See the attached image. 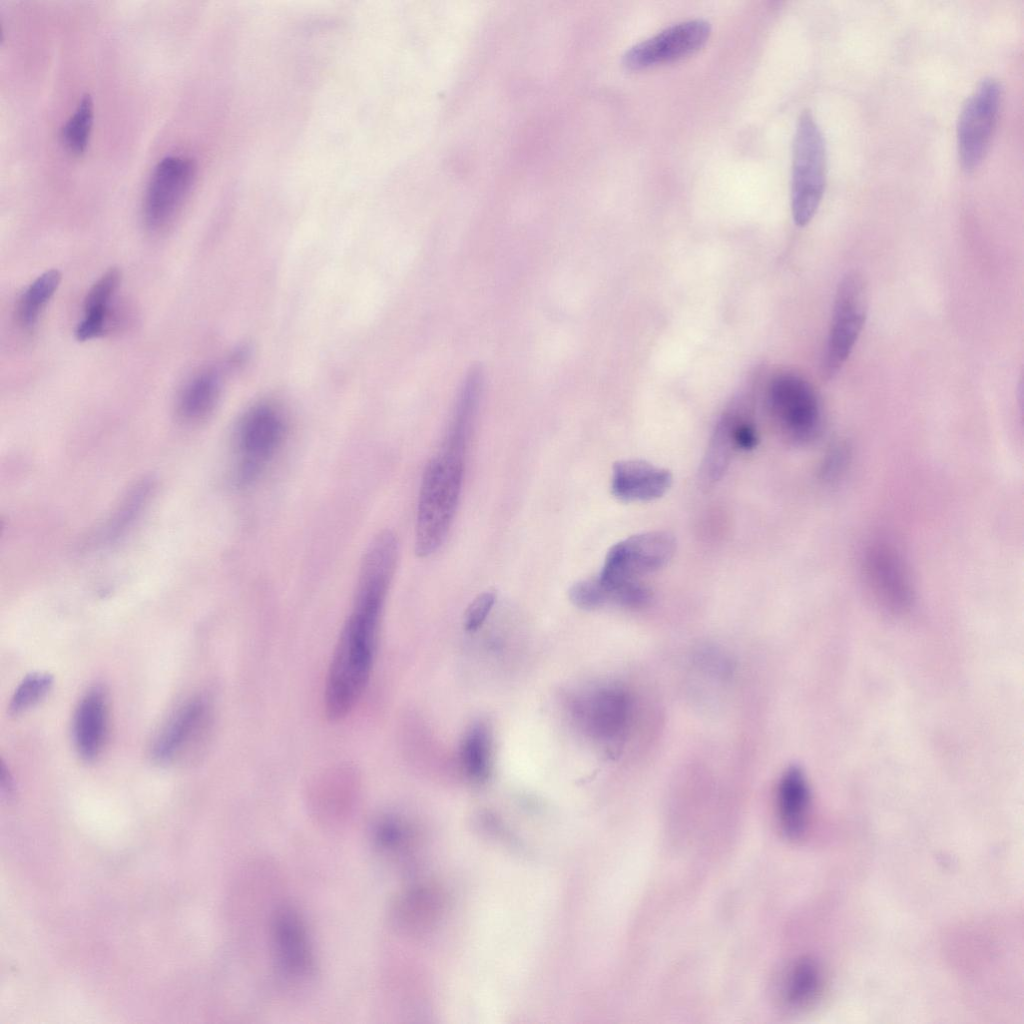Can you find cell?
I'll return each instance as SVG.
<instances>
[{
  "label": "cell",
  "mask_w": 1024,
  "mask_h": 1024,
  "mask_svg": "<svg viewBox=\"0 0 1024 1024\" xmlns=\"http://www.w3.org/2000/svg\"><path fill=\"white\" fill-rule=\"evenodd\" d=\"M271 941L278 972L286 980H304L313 974L315 959L312 944L299 913L281 906L271 919Z\"/></svg>",
  "instance_id": "obj_13"
},
{
  "label": "cell",
  "mask_w": 1024,
  "mask_h": 1024,
  "mask_svg": "<svg viewBox=\"0 0 1024 1024\" xmlns=\"http://www.w3.org/2000/svg\"><path fill=\"white\" fill-rule=\"evenodd\" d=\"M53 678L48 673L34 672L27 675L16 688L10 704L11 714H19L41 700L50 690Z\"/></svg>",
  "instance_id": "obj_27"
},
{
  "label": "cell",
  "mask_w": 1024,
  "mask_h": 1024,
  "mask_svg": "<svg viewBox=\"0 0 1024 1024\" xmlns=\"http://www.w3.org/2000/svg\"><path fill=\"white\" fill-rule=\"evenodd\" d=\"M371 840L380 855L395 858L408 847L411 830L401 818L382 815L372 824Z\"/></svg>",
  "instance_id": "obj_25"
},
{
  "label": "cell",
  "mask_w": 1024,
  "mask_h": 1024,
  "mask_svg": "<svg viewBox=\"0 0 1024 1024\" xmlns=\"http://www.w3.org/2000/svg\"><path fill=\"white\" fill-rule=\"evenodd\" d=\"M676 548L674 537L651 531L628 537L610 548L595 580L605 604H616L640 577L664 567Z\"/></svg>",
  "instance_id": "obj_3"
},
{
  "label": "cell",
  "mask_w": 1024,
  "mask_h": 1024,
  "mask_svg": "<svg viewBox=\"0 0 1024 1024\" xmlns=\"http://www.w3.org/2000/svg\"><path fill=\"white\" fill-rule=\"evenodd\" d=\"M1001 101L1000 83L983 79L965 101L957 122V150L962 168L977 169L989 149Z\"/></svg>",
  "instance_id": "obj_9"
},
{
  "label": "cell",
  "mask_w": 1024,
  "mask_h": 1024,
  "mask_svg": "<svg viewBox=\"0 0 1024 1024\" xmlns=\"http://www.w3.org/2000/svg\"><path fill=\"white\" fill-rule=\"evenodd\" d=\"M569 598L575 606L584 610H592L604 605L594 577L575 583L569 589Z\"/></svg>",
  "instance_id": "obj_28"
},
{
  "label": "cell",
  "mask_w": 1024,
  "mask_h": 1024,
  "mask_svg": "<svg viewBox=\"0 0 1024 1024\" xmlns=\"http://www.w3.org/2000/svg\"><path fill=\"white\" fill-rule=\"evenodd\" d=\"M462 759L466 772L474 779H484L489 769V739L483 725L474 726L465 738Z\"/></svg>",
  "instance_id": "obj_26"
},
{
  "label": "cell",
  "mask_w": 1024,
  "mask_h": 1024,
  "mask_svg": "<svg viewBox=\"0 0 1024 1024\" xmlns=\"http://www.w3.org/2000/svg\"><path fill=\"white\" fill-rule=\"evenodd\" d=\"M710 34L711 26L703 19L672 25L632 46L624 54V66L630 70H642L677 61L699 51Z\"/></svg>",
  "instance_id": "obj_10"
},
{
  "label": "cell",
  "mask_w": 1024,
  "mask_h": 1024,
  "mask_svg": "<svg viewBox=\"0 0 1024 1024\" xmlns=\"http://www.w3.org/2000/svg\"><path fill=\"white\" fill-rule=\"evenodd\" d=\"M220 392L218 375L206 370L194 376L182 389L177 403L179 417L189 423L204 419L213 410Z\"/></svg>",
  "instance_id": "obj_19"
},
{
  "label": "cell",
  "mask_w": 1024,
  "mask_h": 1024,
  "mask_svg": "<svg viewBox=\"0 0 1024 1024\" xmlns=\"http://www.w3.org/2000/svg\"><path fill=\"white\" fill-rule=\"evenodd\" d=\"M211 726L208 702L192 698L170 717L152 746V758L160 764L182 760L199 750L206 741Z\"/></svg>",
  "instance_id": "obj_11"
},
{
  "label": "cell",
  "mask_w": 1024,
  "mask_h": 1024,
  "mask_svg": "<svg viewBox=\"0 0 1024 1024\" xmlns=\"http://www.w3.org/2000/svg\"><path fill=\"white\" fill-rule=\"evenodd\" d=\"M866 581L876 599L892 612L907 610L913 601L908 571L898 551L889 543H871L863 555Z\"/></svg>",
  "instance_id": "obj_12"
},
{
  "label": "cell",
  "mask_w": 1024,
  "mask_h": 1024,
  "mask_svg": "<svg viewBox=\"0 0 1024 1024\" xmlns=\"http://www.w3.org/2000/svg\"><path fill=\"white\" fill-rule=\"evenodd\" d=\"M810 789L804 772L798 766L782 775L777 791V812L783 833L790 839L800 838L807 827Z\"/></svg>",
  "instance_id": "obj_17"
},
{
  "label": "cell",
  "mask_w": 1024,
  "mask_h": 1024,
  "mask_svg": "<svg viewBox=\"0 0 1024 1024\" xmlns=\"http://www.w3.org/2000/svg\"><path fill=\"white\" fill-rule=\"evenodd\" d=\"M94 119V104L85 94L60 131L61 142L74 155L83 154L89 144Z\"/></svg>",
  "instance_id": "obj_24"
},
{
  "label": "cell",
  "mask_w": 1024,
  "mask_h": 1024,
  "mask_svg": "<svg viewBox=\"0 0 1024 1024\" xmlns=\"http://www.w3.org/2000/svg\"><path fill=\"white\" fill-rule=\"evenodd\" d=\"M672 483L671 473L643 460H621L613 465L611 491L625 502L650 501L664 495Z\"/></svg>",
  "instance_id": "obj_14"
},
{
  "label": "cell",
  "mask_w": 1024,
  "mask_h": 1024,
  "mask_svg": "<svg viewBox=\"0 0 1024 1024\" xmlns=\"http://www.w3.org/2000/svg\"><path fill=\"white\" fill-rule=\"evenodd\" d=\"M496 600L494 591L482 592L469 604L464 614V627L467 631L477 630L486 620Z\"/></svg>",
  "instance_id": "obj_29"
},
{
  "label": "cell",
  "mask_w": 1024,
  "mask_h": 1024,
  "mask_svg": "<svg viewBox=\"0 0 1024 1024\" xmlns=\"http://www.w3.org/2000/svg\"><path fill=\"white\" fill-rule=\"evenodd\" d=\"M107 729V701L102 688L88 690L79 702L74 719V741L79 755L94 760L102 750Z\"/></svg>",
  "instance_id": "obj_15"
},
{
  "label": "cell",
  "mask_w": 1024,
  "mask_h": 1024,
  "mask_svg": "<svg viewBox=\"0 0 1024 1024\" xmlns=\"http://www.w3.org/2000/svg\"><path fill=\"white\" fill-rule=\"evenodd\" d=\"M285 433L283 416L272 405H257L244 415L234 439L238 486H250L258 480L281 448Z\"/></svg>",
  "instance_id": "obj_6"
},
{
  "label": "cell",
  "mask_w": 1024,
  "mask_h": 1024,
  "mask_svg": "<svg viewBox=\"0 0 1024 1024\" xmlns=\"http://www.w3.org/2000/svg\"><path fill=\"white\" fill-rule=\"evenodd\" d=\"M867 288L857 272L839 282L823 361V374L834 377L842 368L863 329L868 307Z\"/></svg>",
  "instance_id": "obj_8"
},
{
  "label": "cell",
  "mask_w": 1024,
  "mask_h": 1024,
  "mask_svg": "<svg viewBox=\"0 0 1024 1024\" xmlns=\"http://www.w3.org/2000/svg\"><path fill=\"white\" fill-rule=\"evenodd\" d=\"M472 427L450 420L438 452L427 463L419 490L415 553L428 557L445 541L458 506Z\"/></svg>",
  "instance_id": "obj_2"
},
{
  "label": "cell",
  "mask_w": 1024,
  "mask_h": 1024,
  "mask_svg": "<svg viewBox=\"0 0 1024 1024\" xmlns=\"http://www.w3.org/2000/svg\"><path fill=\"white\" fill-rule=\"evenodd\" d=\"M737 450L730 426L721 416L716 424L702 464V475L709 482L717 481L725 473L732 455Z\"/></svg>",
  "instance_id": "obj_23"
},
{
  "label": "cell",
  "mask_w": 1024,
  "mask_h": 1024,
  "mask_svg": "<svg viewBox=\"0 0 1024 1024\" xmlns=\"http://www.w3.org/2000/svg\"><path fill=\"white\" fill-rule=\"evenodd\" d=\"M196 170L194 160L182 155L166 156L156 164L142 204L144 224L150 231H164L173 224L190 195Z\"/></svg>",
  "instance_id": "obj_7"
},
{
  "label": "cell",
  "mask_w": 1024,
  "mask_h": 1024,
  "mask_svg": "<svg viewBox=\"0 0 1024 1024\" xmlns=\"http://www.w3.org/2000/svg\"><path fill=\"white\" fill-rule=\"evenodd\" d=\"M441 908L442 895L437 888L430 884H416L398 895L391 913L400 930L417 934L432 926Z\"/></svg>",
  "instance_id": "obj_16"
},
{
  "label": "cell",
  "mask_w": 1024,
  "mask_h": 1024,
  "mask_svg": "<svg viewBox=\"0 0 1024 1024\" xmlns=\"http://www.w3.org/2000/svg\"><path fill=\"white\" fill-rule=\"evenodd\" d=\"M765 406L775 427L790 441L806 443L820 431L821 409L810 383L793 372H780L768 382Z\"/></svg>",
  "instance_id": "obj_5"
},
{
  "label": "cell",
  "mask_w": 1024,
  "mask_h": 1024,
  "mask_svg": "<svg viewBox=\"0 0 1024 1024\" xmlns=\"http://www.w3.org/2000/svg\"><path fill=\"white\" fill-rule=\"evenodd\" d=\"M784 982L785 1002L792 1008L808 1006L817 996L821 986L818 966L809 959L796 962Z\"/></svg>",
  "instance_id": "obj_22"
},
{
  "label": "cell",
  "mask_w": 1024,
  "mask_h": 1024,
  "mask_svg": "<svg viewBox=\"0 0 1024 1024\" xmlns=\"http://www.w3.org/2000/svg\"><path fill=\"white\" fill-rule=\"evenodd\" d=\"M398 555V540L390 530L379 532L363 554L351 610L340 632L325 682L324 709L332 721L351 713L369 682Z\"/></svg>",
  "instance_id": "obj_1"
},
{
  "label": "cell",
  "mask_w": 1024,
  "mask_h": 1024,
  "mask_svg": "<svg viewBox=\"0 0 1024 1024\" xmlns=\"http://www.w3.org/2000/svg\"><path fill=\"white\" fill-rule=\"evenodd\" d=\"M827 155L823 134L813 114L801 113L793 141L791 211L795 224L806 226L814 217L826 184Z\"/></svg>",
  "instance_id": "obj_4"
},
{
  "label": "cell",
  "mask_w": 1024,
  "mask_h": 1024,
  "mask_svg": "<svg viewBox=\"0 0 1024 1024\" xmlns=\"http://www.w3.org/2000/svg\"><path fill=\"white\" fill-rule=\"evenodd\" d=\"M120 280V271L117 268H111L90 287L84 299V316L75 330L77 340H91L106 332L110 304L119 287Z\"/></svg>",
  "instance_id": "obj_18"
},
{
  "label": "cell",
  "mask_w": 1024,
  "mask_h": 1024,
  "mask_svg": "<svg viewBox=\"0 0 1024 1024\" xmlns=\"http://www.w3.org/2000/svg\"><path fill=\"white\" fill-rule=\"evenodd\" d=\"M594 721L598 731L614 737L625 731L631 717V701L620 689H607L597 696Z\"/></svg>",
  "instance_id": "obj_21"
},
{
  "label": "cell",
  "mask_w": 1024,
  "mask_h": 1024,
  "mask_svg": "<svg viewBox=\"0 0 1024 1024\" xmlns=\"http://www.w3.org/2000/svg\"><path fill=\"white\" fill-rule=\"evenodd\" d=\"M61 274L56 269L47 270L38 276L22 293L16 307V318L25 330L37 324L45 306L56 292Z\"/></svg>",
  "instance_id": "obj_20"
}]
</instances>
